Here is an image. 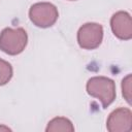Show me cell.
<instances>
[{
  "label": "cell",
  "instance_id": "cell-7",
  "mask_svg": "<svg viewBox=\"0 0 132 132\" xmlns=\"http://www.w3.org/2000/svg\"><path fill=\"white\" fill-rule=\"evenodd\" d=\"M45 131L46 132H57V131L73 132L74 126L72 125L69 119L64 118V117H57L48 122Z\"/></svg>",
  "mask_w": 132,
  "mask_h": 132
},
{
  "label": "cell",
  "instance_id": "cell-3",
  "mask_svg": "<svg viewBox=\"0 0 132 132\" xmlns=\"http://www.w3.org/2000/svg\"><path fill=\"white\" fill-rule=\"evenodd\" d=\"M59 16L57 7L50 2H38L29 9L30 21L39 28H48L53 26Z\"/></svg>",
  "mask_w": 132,
  "mask_h": 132
},
{
  "label": "cell",
  "instance_id": "cell-9",
  "mask_svg": "<svg viewBox=\"0 0 132 132\" xmlns=\"http://www.w3.org/2000/svg\"><path fill=\"white\" fill-rule=\"evenodd\" d=\"M131 82H132L131 74H128L122 80V93L124 98L129 104L131 103Z\"/></svg>",
  "mask_w": 132,
  "mask_h": 132
},
{
  "label": "cell",
  "instance_id": "cell-6",
  "mask_svg": "<svg viewBox=\"0 0 132 132\" xmlns=\"http://www.w3.org/2000/svg\"><path fill=\"white\" fill-rule=\"evenodd\" d=\"M110 27L116 37L122 40L132 38V19L127 11H118L110 19Z\"/></svg>",
  "mask_w": 132,
  "mask_h": 132
},
{
  "label": "cell",
  "instance_id": "cell-2",
  "mask_svg": "<svg viewBox=\"0 0 132 132\" xmlns=\"http://www.w3.org/2000/svg\"><path fill=\"white\" fill-rule=\"evenodd\" d=\"M28 42V35L25 29L5 28L0 33V50L7 55L15 56L21 54Z\"/></svg>",
  "mask_w": 132,
  "mask_h": 132
},
{
  "label": "cell",
  "instance_id": "cell-4",
  "mask_svg": "<svg viewBox=\"0 0 132 132\" xmlns=\"http://www.w3.org/2000/svg\"><path fill=\"white\" fill-rule=\"evenodd\" d=\"M103 39V27L98 23H87L77 32V42L81 48L94 50L98 47Z\"/></svg>",
  "mask_w": 132,
  "mask_h": 132
},
{
  "label": "cell",
  "instance_id": "cell-1",
  "mask_svg": "<svg viewBox=\"0 0 132 132\" xmlns=\"http://www.w3.org/2000/svg\"><path fill=\"white\" fill-rule=\"evenodd\" d=\"M86 89L90 96L97 98L101 102L103 108L109 106L117 96L114 81L105 76L91 77L87 82Z\"/></svg>",
  "mask_w": 132,
  "mask_h": 132
},
{
  "label": "cell",
  "instance_id": "cell-5",
  "mask_svg": "<svg viewBox=\"0 0 132 132\" xmlns=\"http://www.w3.org/2000/svg\"><path fill=\"white\" fill-rule=\"evenodd\" d=\"M109 132H130L132 130V112L129 108L120 107L111 111L106 121Z\"/></svg>",
  "mask_w": 132,
  "mask_h": 132
},
{
  "label": "cell",
  "instance_id": "cell-8",
  "mask_svg": "<svg viewBox=\"0 0 132 132\" xmlns=\"http://www.w3.org/2000/svg\"><path fill=\"white\" fill-rule=\"evenodd\" d=\"M12 67L11 65L5 61L0 59V86L6 85L12 77Z\"/></svg>",
  "mask_w": 132,
  "mask_h": 132
}]
</instances>
